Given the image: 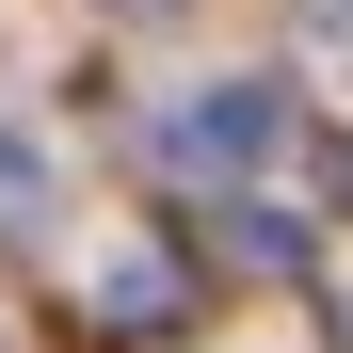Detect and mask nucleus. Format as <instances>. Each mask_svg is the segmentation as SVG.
Listing matches in <instances>:
<instances>
[{"mask_svg":"<svg viewBox=\"0 0 353 353\" xmlns=\"http://www.w3.org/2000/svg\"><path fill=\"white\" fill-rule=\"evenodd\" d=\"M273 145H289V81H209V97H176V129H161L176 176H241Z\"/></svg>","mask_w":353,"mask_h":353,"instance_id":"obj_1","label":"nucleus"},{"mask_svg":"<svg viewBox=\"0 0 353 353\" xmlns=\"http://www.w3.org/2000/svg\"><path fill=\"white\" fill-rule=\"evenodd\" d=\"M97 337H193V257H176V241H145V257H112L97 273Z\"/></svg>","mask_w":353,"mask_h":353,"instance_id":"obj_2","label":"nucleus"},{"mask_svg":"<svg viewBox=\"0 0 353 353\" xmlns=\"http://www.w3.org/2000/svg\"><path fill=\"white\" fill-rule=\"evenodd\" d=\"M209 257H225V273H305L321 241H305V225H289L273 193H225V209H209Z\"/></svg>","mask_w":353,"mask_h":353,"instance_id":"obj_3","label":"nucleus"},{"mask_svg":"<svg viewBox=\"0 0 353 353\" xmlns=\"http://www.w3.org/2000/svg\"><path fill=\"white\" fill-rule=\"evenodd\" d=\"M48 225V161H32V129H0V241H32Z\"/></svg>","mask_w":353,"mask_h":353,"instance_id":"obj_4","label":"nucleus"},{"mask_svg":"<svg viewBox=\"0 0 353 353\" xmlns=\"http://www.w3.org/2000/svg\"><path fill=\"white\" fill-rule=\"evenodd\" d=\"M337 353H353V321H337Z\"/></svg>","mask_w":353,"mask_h":353,"instance_id":"obj_5","label":"nucleus"}]
</instances>
